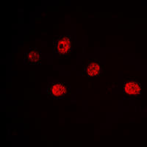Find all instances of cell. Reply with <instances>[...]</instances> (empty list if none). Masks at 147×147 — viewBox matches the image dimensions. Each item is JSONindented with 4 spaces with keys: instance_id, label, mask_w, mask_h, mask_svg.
Instances as JSON below:
<instances>
[{
    "instance_id": "6da1fadb",
    "label": "cell",
    "mask_w": 147,
    "mask_h": 147,
    "mask_svg": "<svg viewBox=\"0 0 147 147\" xmlns=\"http://www.w3.org/2000/svg\"><path fill=\"white\" fill-rule=\"evenodd\" d=\"M71 41L70 36H60L56 41L55 47V52L59 57H63L68 55L71 50Z\"/></svg>"
},
{
    "instance_id": "7a4b0ae2",
    "label": "cell",
    "mask_w": 147,
    "mask_h": 147,
    "mask_svg": "<svg viewBox=\"0 0 147 147\" xmlns=\"http://www.w3.org/2000/svg\"><path fill=\"white\" fill-rule=\"evenodd\" d=\"M68 92V88L65 83L57 82L52 84L51 87L49 89V94L52 98H62L65 96Z\"/></svg>"
},
{
    "instance_id": "3957f363",
    "label": "cell",
    "mask_w": 147,
    "mask_h": 147,
    "mask_svg": "<svg viewBox=\"0 0 147 147\" xmlns=\"http://www.w3.org/2000/svg\"><path fill=\"white\" fill-rule=\"evenodd\" d=\"M124 91L129 96H139L141 94V85L137 81H128L124 84Z\"/></svg>"
},
{
    "instance_id": "277c9868",
    "label": "cell",
    "mask_w": 147,
    "mask_h": 147,
    "mask_svg": "<svg viewBox=\"0 0 147 147\" xmlns=\"http://www.w3.org/2000/svg\"><path fill=\"white\" fill-rule=\"evenodd\" d=\"M86 72L88 77H94L98 76L101 72V66L97 62L89 63L87 66Z\"/></svg>"
},
{
    "instance_id": "5b68a950",
    "label": "cell",
    "mask_w": 147,
    "mask_h": 147,
    "mask_svg": "<svg viewBox=\"0 0 147 147\" xmlns=\"http://www.w3.org/2000/svg\"><path fill=\"white\" fill-rule=\"evenodd\" d=\"M27 60L31 63H38L40 60V55L36 51H30L27 55Z\"/></svg>"
}]
</instances>
